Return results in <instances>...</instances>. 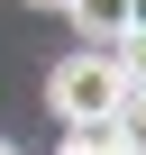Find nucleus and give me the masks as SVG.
<instances>
[{"label": "nucleus", "mask_w": 146, "mask_h": 155, "mask_svg": "<svg viewBox=\"0 0 146 155\" xmlns=\"http://www.w3.org/2000/svg\"><path fill=\"white\" fill-rule=\"evenodd\" d=\"M128 101H137V91H128L119 55L82 46V55H64V64H55V110H64V128H73V119H119Z\"/></svg>", "instance_id": "f257e3e1"}, {"label": "nucleus", "mask_w": 146, "mask_h": 155, "mask_svg": "<svg viewBox=\"0 0 146 155\" xmlns=\"http://www.w3.org/2000/svg\"><path fill=\"white\" fill-rule=\"evenodd\" d=\"M64 18H73V28H82V37H91L101 55H110V46L128 37V0H64Z\"/></svg>", "instance_id": "f03ea898"}, {"label": "nucleus", "mask_w": 146, "mask_h": 155, "mask_svg": "<svg viewBox=\"0 0 146 155\" xmlns=\"http://www.w3.org/2000/svg\"><path fill=\"white\" fill-rule=\"evenodd\" d=\"M64 155H128V128L119 119H73L64 128Z\"/></svg>", "instance_id": "7ed1b4c3"}, {"label": "nucleus", "mask_w": 146, "mask_h": 155, "mask_svg": "<svg viewBox=\"0 0 146 155\" xmlns=\"http://www.w3.org/2000/svg\"><path fill=\"white\" fill-rule=\"evenodd\" d=\"M110 55H119V73H128V91H146V28H128Z\"/></svg>", "instance_id": "20e7f679"}, {"label": "nucleus", "mask_w": 146, "mask_h": 155, "mask_svg": "<svg viewBox=\"0 0 146 155\" xmlns=\"http://www.w3.org/2000/svg\"><path fill=\"white\" fill-rule=\"evenodd\" d=\"M119 128H128V155H146V91H137V101L119 110Z\"/></svg>", "instance_id": "39448f33"}, {"label": "nucleus", "mask_w": 146, "mask_h": 155, "mask_svg": "<svg viewBox=\"0 0 146 155\" xmlns=\"http://www.w3.org/2000/svg\"><path fill=\"white\" fill-rule=\"evenodd\" d=\"M128 28H146V0H128Z\"/></svg>", "instance_id": "423d86ee"}, {"label": "nucleus", "mask_w": 146, "mask_h": 155, "mask_svg": "<svg viewBox=\"0 0 146 155\" xmlns=\"http://www.w3.org/2000/svg\"><path fill=\"white\" fill-rule=\"evenodd\" d=\"M37 9H64V0H37Z\"/></svg>", "instance_id": "0eeeda50"}, {"label": "nucleus", "mask_w": 146, "mask_h": 155, "mask_svg": "<svg viewBox=\"0 0 146 155\" xmlns=\"http://www.w3.org/2000/svg\"><path fill=\"white\" fill-rule=\"evenodd\" d=\"M0 155H18V146H9V137H0Z\"/></svg>", "instance_id": "6e6552de"}]
</instances>
